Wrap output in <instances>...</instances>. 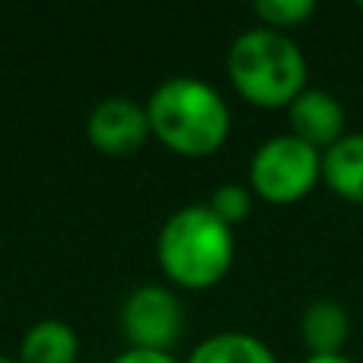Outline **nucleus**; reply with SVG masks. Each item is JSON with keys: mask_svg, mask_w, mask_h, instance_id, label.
<instances>
[{"mask_svg": "<svg viewBox=\"0 0 363 363\" xmlns=\"http://www.w3.org/2000/svg\"><path fill=\"white\" fill-rule=\"evenodd\" d=\"M150 134L182 157H211L230 138V106L207 80L166 77L147 102Z\"/></svg>", "mask_w": 363, "mask_h": 363, "instance_id": "obj_1", "label": "nucleus"}, {"mask_svg": "<svg viewBox=\"0 0 363 363\" xmlns=\"http://www.w3.org/2000/svg\"><path fill=\"white\" fill-rule=\"evenodd\" d=\"M226 74L245 102L258 108H287L306 89L309 64L287 32L255 26L233 38Z\"/></svg>", "mask_w": 363, "mask_h": 363, "instance_id": "obj_2", "label": "nucleus"}, {"mask_svg": "<svg viewBox=\"0 0 363 363\" xmlns=\"http://www.w3.org/2000/svg\"><path fill=\"white\" fill-rule=\"evenodd\" d=\"M166 277L188 290H207L226 277L236 258V236L207 204H185L169 213L157 236Z\"/></svg>", "mask_w": 363, "mask_h": 363, "instance_id": "obj_3", "label": "nucleus"}, {"mask_svg": "<svg viewBox=\"0 0 363 363\" xmlns=\"http://www.w3.org/2000/svg\"><path fill=\"white\" fill-rule=\"evenodd\" d=\"M322 182V153L294 134L268 138L249 163V185L268 204H296Z\"/></svg>", "mask_w": 363, "mask_h": 363, "instance_id": "obj_4", "label": "nucleus"}, {"mask_svg": "<svg viewBox=\"0 0 363 363\" xmlns=\"http://www.w3.org/2000/svg\"><path fill=\"white\" fill-rule=\"evenodd\" d=\"M185 309L182 300L163 284H140L121 303V332L131 347L169 351L182 338Z\"/></svg>", "mask_w": 363, "mask_h": 363, "instance_id": "obj_5", "label": "nucleus"}, {"mask_svg": "<svg viewBox=\"0 0 363 363\" xmlns=\"http://www.w3.org/2000/svg\"><path fill=\"white\" fill-rule=\"evenodd\" d=\"M86 138L106 157H131L150 138L147 106L128 96H108L96 102L86 118Z\"/></svg>", "mask_w": 363, "mask_h": 363, "instance_id": "obj_6", "label": "nucleus"}, {"mask_svg": "<svg viewBox=\"0 0 363 363\" xmlns=\"http://www.w3.org/2000/svg\"><path fill=\"white\" fill-rule=\"evenodd\" d=\"M287 121H290V134L300 138L303 144L315 147L319 153H325L328 147L338 144L347 134V115L341 99L319 86H306L290 102Z\"/></svg>", "mask_w": 363, "mask_h": 363, "instance_id": "obj_7", "label": "nucleus"}, {"mask_svg": "<svg viewBox=\"0 0 363 363\" xmlns=\"http://www.w3.org/2000/svg\"><path fill=\"white\" fill-rule=\"evenodd\" d=\"M300 338L313 357L322 354H345V345L351 338V315L338 300L319 296L300 315Z\"/></svg>", "mask_w": 363, "mask_h": 363, "instance_id": "obj_8", "label": "nucleus"}, {"mask_svg": "<svg viewBox=\"0 0 363 363\" xmlns=\"http://www.w3.org/2000/svg\"><path fill=\"white\" fill-rule=\"evenodd\" d=\"M322 182L347 204H363V131H347L322 153Z\"/></svg>", "mask_w": 363, "mask_h": 363, "instance_id": "obj_9", "label": "nucleus"}, {"mask_svg": "<svg viewBox=\"0 0 363 363\" xmlns=\"http://www.w3.org/2000/svg\"><path fill=\"white\" fill-rule=\"evenodd\" d=\"M80 341L64 319H42L19 341V363H74Z\"/></svg>", "mask_w": 363, "mask_h": 363, "instance_id": "obj_10", "label": "nucleus"}, {"mask_svg": "<svg viewBox=\"0 0 363 363\" xmlns=\"http://www.w3.org/2000/svg\"><path fill=\"white\" fill-rule=\"evenodd\" d=\"M188 363H277V357L249 332H217L194 347Z\"/></svg>", "mask_w": 363, "mask_h": 363, "instance_id": "obj_11", "label": "nucleus"}, {"mask_svg": "<svg viewBox=\"0 0 363 363\" xmlns=\"http://www.w3.org/2000/svg\"><path fill=\"white\" fill-rule=\"evenodd\" d=\"M252 10H255V16L262 19L268 29L287 32V29H296V26L306 23L315 13V4L313 0H255Z\"/></svg>", "mask_w": 363, "mask_h": 363, "instance_id": "obj_12", "label": "nucleus"}, {"mask_svg": "<svg viewBox=\"0 0 363 363\" xmlns=\"http://www.w3.org/2000/svg\"><path fill=\"white\" fill-rule=\"evenodd\" d=\"M207 207H211L213 213H217L220 220H223L226 226L239 223V220L249 217L252 211V191L245 185H239V182H223V185H217L211 191V198H207Z\"/></svg>", "mask_w": 363, "mask_h": 363, "instance_id": "obj_13", "label": "nucleus"}, {"mask_svg": "<svg viewBox=\"0 0 363 363\" xmlns=\"http://www.w3.org/2000/svg\"><path fill=\"white\" fill-rule=\"evenodd\" d=\"M108 363H179L169 351H144V347H128L118 357H112Z\"/></svg>", "mask_w": 363, "mask_h": 363, "instance_id": "obj_14", "label": "nucleus"}, {"mask_svg": "<svg viewBox=\"0 0 363 363\" xmlns=\"http://www.w3.org/2000/svg\"><path fill=\"white\" fill-rule=\"evenodd\" d=\"M303 363H354V360L345 357V354H322V357H313V354H309Z\"/></svg>", "mask_w": 363, "mask_h": 363, "instance_id": "obj_15", "label": "nucleus"}, {"mask_svg": "<svg viewBox=\"0 0 363 363\" xmlns=\"http://www.w3.org/2000/svg\"><path fill=\"white\" fill-rule=\"evenodd\" d=\"M0 363H19V357H4V354H0Z\"/></svg>", "mask_w": 363, "mask_h": 363, "instance_id": "obj_16", "label": "nucleus"}, {"mask_svg": "<svg viewBox=\"0 0 363 363\" xmlns=\"http://www.w3.org/2000/svg\"><path fill=\"white\" fill-rule=\"evenodd\" d=\"M360 10H363V4H360Z\"/></svg>", "mask_w": 363, "mask_h": 363, "instance_id": "obj_17", "label": "nucleus"}]
</instances>
